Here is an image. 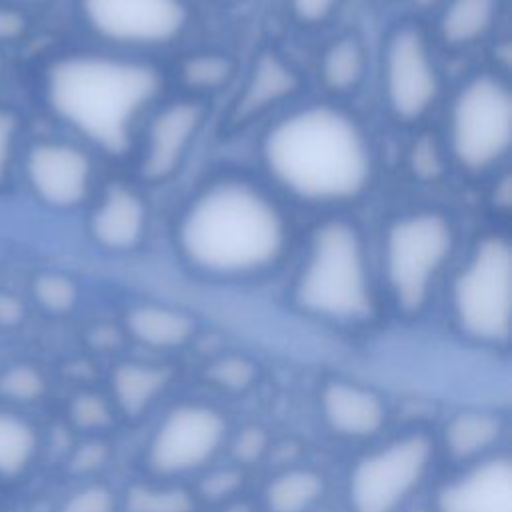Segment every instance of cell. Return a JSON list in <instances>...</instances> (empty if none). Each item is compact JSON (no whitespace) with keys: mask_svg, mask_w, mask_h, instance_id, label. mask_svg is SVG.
Returning a JSON list of instances; mask_svg holds the SVG:
<instances>
[{"mask_svg":"<svg viewBox=\"0 0 512 512\" xmlns=\"http://www.w3.org/2000/svg\"><path fill=\"white\" fill-rule=\"evenodd\" d=\"M168 384V372L160 366L128 362L112 374V394L128 416L142 414Z\"/></svg>","mask_w":512,"mask_h":512,"instance_id":"cell-20","label":"cell"},{"mask_svg":"<svg viewBox=\"0 0 512 512\" xmlns=\"http://www.w3.org/2000/svg\"><path fill=\"white\" fill-rule=\"evenodd\" d=\"M20 128V118L12 110L0 108V184L6 180L12 154H14V144Z\"/></svg>","mask_w":512,"mask_h":512,"instance_id":"cell-34","label":"cell"},{"mask_svg":"<svg viewBox=\"0 0 512 512\" xmlns=\"http://www.w3.org/2000/svg\"><path fill=\"white\" fill-rule=\"evenodd\" d=\"M46 390L44 376L28 364L6 368L0 374V394L14 402H34Z\"/></svg>","mask_w":512,"mask_h":512,"instance_id":"cell-29","label":"cell"},{"mask_svg":"<svg viewBox=\"0 0 512 512\" xmlns=\"http://www.w3.org/2000/svg\"><path fill=\"white\" fill-rule=\"evenodd\" d=\"M204 122V106L194 100H180L164 106L150 122L140 172L146 180L168 178L186 156L194 136Z\"/></svg>","mask_w":512,"mask_h":512,"instance_id":"cell-13","label":"cell"},{"mask_svg":"<svg viewBox=\"0 0 512 512\" xmlns=\"http://www.w3.org/2000/svg\"><path fill=\"white\" fill-rule=\"evenodd\" d=\"M364 66L366 58L362 44L352 36H344L334 40L324 50L320 60V76L326 88L334 92H348L362 80Z\"/></svg>","mask_w":512,"mask_h":512,"instance_id":"cell-23","label":"cell"},{"mask_svg":"<svg viewBox=\"0 0 512 512\" xmlns=\"http://www.w3.org/2000/svg\"><path fill=\"white\" fill-rule=\"evenodd\" d=\"M384 96L390 112L404 122L418 120L438 96V74L418 28H396L384 48Z\"/></svg>","mask_w":512,"mask_h":512,"instance_id":"cell-11","label":"cell"},{"mask_svg":"<svg viewBox=\"0 0 512 512\" xmlns=\"http://www.w3.org/2000/svg\"><path fill=\"white\" fill-rule=\"evenodd\" d=\"M78 6L96 36L118 44H168L188 24L182 0H80Z\"/></svg>","mask_w":512,"mask_h":512,"instance_id":"cell-10","label":"cell"},{"mask_svg":"<svg viewBox=\"0 0 512 512\" xmlns=\"http://www.w3.org/2000/svg\"><path fill=\"white\" fill-rule=\"evenodd\" d=\"M434 458V442L406 434L364 454L348 480L352 512H400L424 482Z\"/></svg>","mask_w":512,"mask_h":512,"instance_id":"cell-8","label":"cell"},{"mask_svg":"<svg viewBox=\"0 0 512 512\" xmlns=\"http://www.w3.org/2000/svg\"><path fill=\"white\" fill-rule=\"evenodd\" d=\"M126 324L138 342L152 348H178L194 332V322L188 314L156 304L130 310Z\"/></svg>","mask_w":512,"mask_h":512,"instance_id":"cell-19","label":"cell"},{"mask_svg":"<svg viewBox=\"0 0 512 512\" xmlns=\"http://www.w3.org/2000/svg\"><path fill=\"white\" fill-rule=\"evenodd\" d=\"M18 2H40V0H18Z\"/></svg>","mask_w":512,"mask_h":512,"instance_id":"cell-44","label":"cell"},{"mask_svg":"<svg viewBox=\"0 0 512 512\" xmlns=\"http://www.w3.org/2000/svg\"><path fill=\"white\" fill-rule=\"evenodd\" d=\"M38 450V434L34 426L0 410V476H18Z\"/></svg>","mask_w":512,"mask_h":512,"instance_id":"cell-24","label":"cell"},{"mask_svg":"<svg viewBox=\"0 0 512 512\" xmlns=\"http://www.w3.org/2000/svg\"><path fill=\"white\" fill-rule=\"evenodd\" d=\"M52 112L106 152L120 154L140 110L158 94V72L140 62L68 54L56 58L44 80Z\"/></svg>","mask_w":512,"mask_h":512,"instance_id":"cell-3","label":"cell"},{"mask_svg":"<svg viewBox=\"0 0 512 512\" xmlns=\"http://www.w3.org/2000/svg\"><path fill=\"white\" fill-rule=\"evenodd\" d=\"M266 450H268V436L258 426L242 428L230 444L232 458L236 460V464H242V466L258 462L266 454Z\"/></svg>","mask_w":512,"mask_h":512,"instance_id":"cell-33","label":"cell"},{"mask_svg":"<svg viewBox=\"0 0 512 512\" xmlns=\"http://www.w3.org/2000/svg\"><path fill=\"white\" fill-rule=\"evenodd\" d=\"M176 238L194 268L212 276H244L278 260L286 244V222L256 186L220 180L186 206Z\"/></svg>","mask_w":512,"mask_h":512,"instance_id":"cell-1","label":"cell"},{"mask_svg":"<svg viewBox=\"0 0 512 512\" xmlns=\"http://www.w3.org/2000/svg\"><path fill=\"white\" fill-rule=\"evenodd\" d=\"M500 0H448L440 16V36L448 46H466L494 24Z\"/></svg>","mask_w":512,"mask_h":512,"instance_id":"cell-21","label":"cell"},{"mask_svg":"<svg viewBox=\"0 0 512 512\" xmlns=\"http://www.w3.org/2000/svg\"><path fill=\"white\" fill-rule=\"evenodd\" d=\"M144 226L146 206L134 190L124 186L108 188L90 216L92 238L108 250L132 248L142 238Z\"/></svg>","mask_w":512,"mask_h":512,"instance_id":"cell-16","label":"cell"},{"mask_svg":"<svg viewBox=\"0 0 512 512\" xmlns=\"http://www.w3.org/2000/svg\"><path fill=\"white\" fill-rule=\"evenodd\" d=\"M180 76L194 90H220L234 76V64L224 54H194L184 60Z\"/></svg>","mask_w":512,"mask_h":512,"instance_id":"cell-26","label":"cell"},{"mask_svg":"<svg viewBox=\"0 0 512 512\" xmlns=\"http://www.w3.org/2000/svg\"><path fill=\"white\" fill-rule=\"evenodd\" d=\"M512 100L504 82L490 74L474 76L456 94L448 138L460 166L480 172L496 164L510 146Z\"/></svg>","mask_w":512,"mask_h":512,"instance_id":"cell-7","label":"cell"},{"mask_svg":"<svg viewBox=\"0 0 512 512\" xmlns=\"http://www.w3.org/2000/svg\"><path fill=\"white\" fill-rule=\"evenodd\" d=\"M70 418L82 430H102L112 424V410L102 396L84 392L72 400Z\"/></svg>","mask_w":512,"mask_h":512,"instance_id":"cell-30","label":"cell"},{"mask_svg":"<svg viewBox=\"0 0 512 512\" xmlns=\"http://www.w3.org/2000/svg\"><path fill=\"white\" fill-rule=\"evenodd\" d=\"M24 174L32 192L52 208L78 206L92 180V164L78 146L58 140L34 142L24 160Z\"/></svg>","mask_w":512,"mask_h":512,"instance_id":"cell-12","label":"cell"},{"mask_svg":"<svg viewBox=\"0 0 512 512\" xmlns=\"http://www.w3.org/2000/svg\"><path fill=\"white\" fill-rule=\"evenodd\" d=\"M32 294L36 302L52 314L70 312L78 300L76 282L58 272L38 274L32 282Z\"/></svg>","mask_w":512,"mask_h":512,"instance_id":"cell-27","label":"cell"},{"mask_svg":"<svg viewBox=\"0 0 512 512\" xmlns=\"http://www.w3.org/2000/svg\"><path fill=\"white\" fill-rule=\"evenodd\" d=\"M262 150L270 176L302 200H348L370 180V148L360 126L332 106L286 114L266 132Z\"/></svg>","mask_w":512,"mask_h":512,"instance_id":"cell-2","label":"cell"},{"mask_svg":"<svg viewBox=\"0 0 512 512\" xmlns=\"http://www.w3.org/2000/svg\"><path fill=\"white\" fill-rule=\"evenodd\" d=\"M410 512H428V510H424V508H416V510H410Z\"/></svg>","mask_w":512,"mask_h":512,"instance_id":"cell-43","label":"cell"},{"mask_svg":"<svg viewBox=\"0 0 512 512\" xmlns=\"http://www.w3.org/2000/svg\"><path fill=\"white\" fill-rule=\"evenodd\" d=\"M298 74L274 52H264L254 62L234 104V120L244 122L266 112L298 90Z\"/></svg>","mask_w":512,"mask_h":512,"instance_id":"cell-17","label":"cell"},{"mask_svg":"<svg viewBox=\"0 0 512 512\" xmlns=\"http://www.w3.org/2000/svg\"><path fill=\"white\" fill-rule=\"evenodd\" d=\"M126 512H192L194 498L178 486L134 484L126 492Z\"/></svg>","mask_w":512,"mask_h":512,"instance_id":"cell-25","label":"cell"},{"mask_svg":"<svg viewBox=\"0 0 512 512\" xmlns=\"http://www.w3.org/2000/svg\"><path fill=\"white\" fill-rule=\"evenodd\" d=\"M108 450L102 442H86L72 456V468L78 472H92L104 464Z\"/></svg>","mask_w":512,"mask_h":512,"instance_id":"cell-37","label":"cell"},{"mask_svg":"<svg viewBox=\"0 0 512 512\" xmlns=\"http://www.w3.org/2000/svg\"><path fill=\"white\" fill-rule=\"evenodd\" d=\"M244 484V472L236 466L216 468L202 476L198 482V494L208 502L226 504Z\"/></svg>","mask_w":512,"mask_h":512,"instance_id":"cell-31","label":"cell"},{"mask_svg":"<svg viewBox=\"0 0 512 512\" xmlns=\"http://www.w3.org/2000/svg\"><path fill=\"white\" fill-rule=\"evenodd\" d=\"M28 28L26 16L10 4L0 2V42H16Z\"/></svg>","mask_w":512,"mask_h":512,"instance_id":"cell-36","label":"cell"},{"mask_svg":"<svg viewBox=\"0 0 512 512\" xmlns=\"http://www.w3.org/2000/svg\"><path fill=\"white\" fill-rule=\"evenodd\" d=\"M510 294V244L488 236L478 242L452 286V310L462 332L478 342H504L510 332Z\"/></svg>","mask_w":512,"mask_h":512,"instance_id":"cell-6","label":"cell"},{"mask_svg":"<svg viewBox=\"0 0 512 512\" xmlns=\"http://www.w3.org/2000/svg\"><path fill=\"white\" fill-rule=\"evenodd\" d=\"M226 430V420L216 408L180 404L154 430L146 450V464L160 476L192 472L212 460L226 440Z\"/></svg>","mask_w":512,"mask_h":512,"instance_id":"cell-9","label":"cell"},{"mask_svg":"<svg viewBox=\"0 0 512 512\" xmlns=\"http://www.w3.org/2000/svg\"><path fill=\"white\" fill-rule=\"evenodd\" d=\"M216 512H252V508L244 502H226L220 510Z\"/></svg>","mask_w":512,"mask_h":512,"instance_id":"cell-40","label":"cell"},{"mask_svg":"<svg viewBox=\"0 0 512 512\" xmlns=\"http://www.w3.org/2000/svg\"><path fill=\"white\" fill-rule=\"evenodd\" d=\"M326 424L346 438H368L386 422V406L378 394L352 382H328L320 394Z\"/></svg>","mask_w":512,"mask_h":512,"instance_id":"cell-15","label":"cell"},{"mask_svg":"<svg viewBox=\"0 0 512 512\" xmlns=\"http://www.w3.org/2000/svg\"><path fill=\"white\" fill-rule=\"evenodd\" d=\"M416 2H420V4H432L434 0H416Z\"/></svg>","mask_w":512,"mask_h":512,"instance_id":"cell-42","label":"cell"},{"mask_svg":"<svg viewBox=\"0 0 512 512\" xmlns=\"http://www.w3.org/2000/svg\"><path fill=\"white\" fill-rule=\"evenodd\" d=\"M502 420L484 410H466L452 416L444 426V448L458 462H478L500 442Z\"/></svg>","mask_w":512,"mask_h":512,"instance_id":"cell-18","label":"cell"},{"mask_svg":"<svg viewBox=\"0 0 512 512\" xmlns=\"http://www.w3.org/2000/svg\"><path fill=\"white\" fill-rule=\"evenodd\" d=\"M26 316L24 302L12 292H0V326L14 328Z\"/></svg>","mask_w":512,"mask_h":512,"instance_id":"cell-38","label":"cell"},{"mask_svg":"<svg viewBox=\"0 0 512 512\" xmlns=\"http://www.w3.org/2000/svg\"><path fill=\"white\" fill-rule=\"evenodd\" d=\"M296 302L310 314L340 322L370 314L366 254L350 222L328 220L316 228L296 280Z\"/></svg>","mask_w":512,"mask_h":512,"instance_id":"cell-4","label":"cell"},{"mask_svg":"<svg viewBox=\"0 0 512 512\" xmlns=\"http://www.w3.org/2000/svg\"><path fill=\"white\" fill-rule=\"evenodd\" d=\"M338 2L340 0H288V8L298 22L314 26L324 22L334 12Z\"/></svg>","mask_w":512,"mask_h":512,"instance_id":"cell-35","label":"cell"},{"mask_svg":"<svg viewBox=\"0 0 512 512\" xmlns=\"http://www.w3.org/2000/svg\"><path fill=\"white\" fill-rule=\"evenodd\" d=\"M438 512H512V470L504 458H484L444 486Z\"/></svg>","mask_w":512,"mask_h":512,"instance_id":"cell-14","label":"cell"},{"mask_svg":"<svg viewBox=\"0 0 512 512\" xmlns=\"http://www.w3.org/2000/svg\"><path fill=\"white\" fill-rule=\"evenodd\" d=\"M60 512H116V498L110 488L90 484L76 490L60 508Z\"/></svg>","mask_w":512,"mask_h":512,"instance_id":"cell-32","label":"cell"},{"mask_svg":"<svg viewBox=\"0 0 512 512\" xmlns=\"http://www.w3.org/2000/svg\"><path fill=\"white\" fill-rule=\"evenodd\" d=\"M414 166L418 170H424L426 174H434L438 170V154L432 148L430 142L416 146L414 150Z\"/></svg>","mask_w":512,"mask_h":512,"instance_id":"cell-39","label":"cell"},{"mask_svg":"<svg viewBox=\"0 0 512 512\" xmlns=\"http://www.w3.org/2000/svg\"><path fill=\"white\" fill-rule=\"evenodd\" d=\"M324 494V478L310 468H292L278 474L266 488L270 512H308Z\"/></svg>","mask_w":512,"mask_h":512,"instance_id":"cell-22","label":"cell"},{"mask_svg":"<svg viewBox=\"0 0 512 512\" xmlns=\"http://www.w3.org/2000/svg\"><path fill=\"white\" fill-rule=\"evenodd\" d=\"M452 246V226L438 212H416L388 226L382 256L384 276L402 310L416 312L424 306Z\"/></svg>","mask_w":512,"mask_h":512,"instance_id":"cell-5","label":"cell"},{"mask_svg":"<svg viewBox=\"0 0 512 512\" xmlns=\"http://www.w3.org/2000/svg\"><path fill=\"white\" fill-rule=\"evenodd\" d=\"M2 72H4V62H2V56H0V78H2Z\"/></svg>","mask_w":512,"mask_h":512,"instance_id":"cell-41","label":"cell"},{"mask_svg":"<svg viewBox=\"0 0 512 512\" xmlns=\"http://www.w3.org/2000/svg\"><path fill=\"white\" fill-rule=\"evenodd\" d=\"M206 378L226 392H242L256 380V366L242 356H222L208 366Z\"/></svg>","mask_w":512,"mask_h":512,"instance_id":"cell-28","label":"cell"}]
</instances>
